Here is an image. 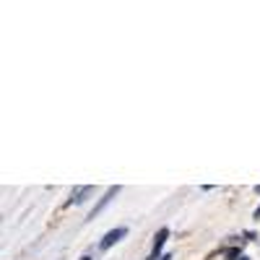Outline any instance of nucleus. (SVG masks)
<instances>
[{
  "label": "nucleus",
  "mask_w": 260,
  "mask_h": 260,
  "mask_svg": "<svg viewBox=\"0 0 260 260\" xmlns=\"http://www.w3.org/2000/svg\"><path fill=\"white\" fill-rule=\"evenodd\" d=\"M81 260H91V257H89V255H83V257H81Z\"/></svg>",
  "instance_id": "6e6552de"
},
{
  "label": "nucleus",
  "mask_w": 260,
  "mask_h": 260,
  "mask_svg": "<svg viewBox=\"0 0 260 260\" xmlns=\"http://www.w3.org/2000/svg\"><path fill=\"white\" fill-rule=\"evenodd\" d=\"M117 192H120V187H117V185H115V187H110V190H107V195H104V198L99 201V206H96V208L91 211V216H89V219H94V216H96V213H99V211H102V208H104L107 203H110V201L115 198V195H117Z\"/></svg>",
  "instance_id": "20e7f679"
},
{
  "label": "nucleus",
  "mask_w": 260,
  "mask_h": 260,
  "mask_svg": "<svg viewBox=\"0 0 260 260\" xmlns=\"http://www.w3.org/2000/svg\"><path fill=\"white\" fill-rule=\"evenodd\" d=\"M94 192V187L91 185H83V187H76L73 192H71V198H68V203L65 206H81L86 198H89V195Z\"/></svg>",
  "instance_id": "7ed1b4c3"
},
{
  "label": "nucleus",
  "mask_w": 260,
  "mask_h": 260,
  "mask_svg": "<svg viewBox=\"0 0 260 260\" xmlns=\"http://www.w3.org/2000/svg\"><path fill=\"white\" fill-rule=\"evenodd\" d=\"M255 219H260V206H257V211H255Z\"/></svg>",
  "instance_id": "423d86ee"
},
{
  "label": "nucleus",
  "mask_w": 260,
  "mask_h": 260,
  "mask_svg": "<svg viewBox=\"0 0 260 260\" xmlns=\"http://www.w3.org/2000/svg\"><path fill=\"white\" fill-rule=\"evenodd\" d=\"M167 240H169V229L161 226V229L156 232V237H154V247H151V252H148L146 260H161V250H164V242H167Z\"/></svg>",
  "instance_id": "f257e3e1"
},
{
  "label": "nucleus",
  "mask_w": 260,
  "mask_h": 260,
  "mask_svg": "<svg viewBox=\"0 0 260 260\" xmlns=\"http://www.w3.org/2000/svg\"><path fill=\"white\" fill-rule=\"evenodd\" d=\"M242 260H250V257H242Z\"/></svg>",
  "instance_id": "1a4fd4ad"
},
{
  "label": "nucleus",
  "mask_w": 260,
  "mask_h": 260,
  "mask_svg": "<svg viewBox=\"0 0 260 260\" xmlns=\"http://www.w3.org/2000/svg\"><path fill=\"white\" fill-rule=\"evenodd\" d=\"M161 260H172V255H161Z\"/></svg>",
  "instance_id": "0eeeda50"
},
{
  "label": "nucleus",
  "mask_w": 260,
  "mask_h": 260,
  "mask_svg": "<svg viewBox=\"0 0 260 260\" xmlns=\"http://www.w3.org/2000/svg\"><path fill=\"white\" fill-rule=\"evenodd\" d=\"M125 234H127V229H125V226H117V229H112V232H107V234H104V240L99 242V247H102V250H110L115 242H120V240H122Z\"/></svg>",
  "instance_id": "f03ea898"
},
{
  "label": "nucleus",
  "mask_w": 260,
  "mask_h": 260,
  "mask_svg": "<svg viewBox=\"0 0 260 260\" xmlns=\"http://www.w3.org/2000/svg\"><path fill=\"white\" fill-rule=\"evenodd\" d=\"M226 260H242L245 255L240 252V247H232V250H226V255H224Z\"/></svg>",
  "instance_id": "39448f33"
}]
</instances>
